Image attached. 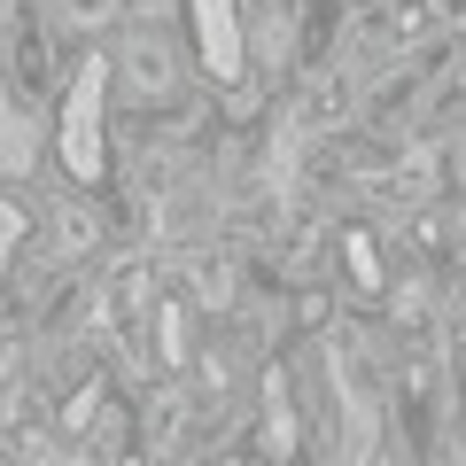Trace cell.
Here are the masks:
<instances>
[{
  "mask_svg": "<svg viewBox=\"0 0 466 466\" xmlns=\"http://www.w3.org/2000/svg\"><path fill=\"white\" fill-rule=\"evenodd\" d=\"M116 86L133 109H156V101L179 94V39L164 24H133V32L116 39Z\"/></svg>",
  "mask_w": 466,
  "mask_h": 466,
  "instance_id": "6da1fadb",
  "label": "cell"
},
{
  "mask_svg": "<svg viewBox=\"0 0 466 466\" xmlns=\"http://www.w3.org/2000/svg\"><path fill=\"white\" fill-rule=\"evenodd\" d=\"M202 319H195V303L179 296V288H164V296H156V319H148V342H156V366L164 373H187L202 358Z\"/></svg>",
  "mask_w": 466,
  "mask_h": 466,
  "instance_id": "7a4b0ae2",
  "label": "cell"
},
{
  "mask_svg": "<svg viewBox=\"0 0 466 466\" xmlns=\"http://www.w3.org/2000/svg\"><path fill=\"white\" fill-rule=\"evenodd\" d=\"M342 265H350V296H389V265H381V241H373L366 226H350L342 233Z\"/></svg>",
  "mask_w": 466,
  "mask_h": 466,
  "instance_id": "3957f363",
  "label": "cell"
},
{
  "mask_svg": "<svg viewBox=\"0 0 466 466\" xmlns=\"http://www.w3.org/2000/svg\"><path fill=\"white\" fill-rule=\"evenodd\" d=\"M63 16H70V24H109L116 0H63Z\"/></svg>",
  "mask_w": 466,
  "mask_h": 466,
  "instance_id": "277c9868",
  "label": "cell"
}]
</instances>
